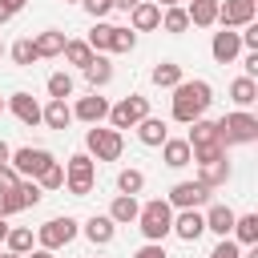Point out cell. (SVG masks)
I'll return each mask as SVG.
<instances>
[{"label": "cell", "instance_id": "46", "mask_svg": "<svg viewBox=\"0 0 258 258\" xmlns=\"http://www.w3.org/2000/svg\"><path fill=\"white\" fill-rule=\"evenodd\" d=\"M16 181H20V173H16L12 165H0V189H12Z\"/></svg>", "mask_w": 258, "mask_h": 258}, {"label": "cell", "instance_id": "22", "mask_svg": "<svg viewBox=\"0 0 258 258\" xmlns=\"http://www.w3.org/2000/svg\"><path fill=\"white\" fill-rule=\"evenodd\" d=\"M81 73H85V81H89L93 89H105V85L113 81V64H109V56H105V52H93V60H89Z\"/></svg>", "mask_w": 258, "mask_h": 258}, {"label": "cell", "instance_id": "52", "mask_svg": "<svg viewBox=\"0 0 258 258\" xmlns=\"http://www.w3.org/2000/svg\"><path fill=\"white\" fill-rule=\"evenodd\" d=\"M8 230H12V226H8V218H0V242L8 238Z\"/></svg>", "mask_w": 258, "mask_h": 258}, {"label": "cell", "instance_id": "51", "mask_svg": "<svg viewBox=\"0 0 258 258\" xmlns=\"http://www.w3.org/2000/svg\"><path fill=\"white\" fill-rule=\"evenodd\" d=\"M0 4H8V8H12V12H20V8H24V4H28V0H0Z\"/></svg>", "mask_w": 258, "mask_h": 258}, {"label": "cell", "instance_id": "47", "mask_svg": "<svg viewBox=\"0 0 258 258\" xmlns=\"http://www.w3.org/2000/svg\"><path fill=\"white\" fill-rule=\"evenodd\" d=\"M24 258H52V250H44V246H36V250H28Z\"/></svg>", "mask_w": 258, "mask_h": 258}, {"label": "cell", "instance_id": "15", "mask_svg": "<svg viewBox=\"0 0 258 258\" xmlns=\"http://www.w3.org/2000/svg\"><path fill=\"white\" fill-rule=\"evenodd\" d=\"M129 28H133V32H153V28H161V8H157L153 0H137V4L129 8Z\"/></svg>", "mask_w": 258, "mask_h": 258}, {"label": "cell", "instance_id": "16", "mask_svg": "<svg viewBox=\"0 0 258 258\" xmlns=\"http://www.w3.org/2000/svg\"><path fill=\"white\" fill-rule=\"evenodd\" d=\"M64 44H69V36H64L60 28H44V32H36V36H32V48H36V60H48V56H60V52H64Z\"/></svg>", "mask_w": 258, "mask_h": 258}, {"label": "cell", "instance_id": "5", "mask_svg": "<svg viewBox=\"0 0 258 258\" xmlns=\"http://www.w3.org/2000/svg\"><path fill=\"white\" fill-rule=\"evenodd\" d=\"M93 181H97V161L89 153H73L69 165H64V185L73 198H89L93 194Z\"/></svg>", "mask_w": 258, "mask_h": 258}, {"label": "cell", "instance_id": "19", "mask_svg": "<svg viewBox=\"0 0 258 258\" xmlns=\"http://www.w3.org/2000/svg\"><path fill=\"white\" fill-rule=\"evenodd\" d=\"M161 161H165L169 169H181V165H189V161H194V149H189V141H185V137H165V141H161Z\"/></svg>", "mask_w": 258, "mask_h": 258}, {"label": "cell", "instance_id": "27", "mask_svg": "<svg viewBox=\"0 0 258 258\" xmlns=\"http://www.w3.org/2000/svg\"><path fill=\"white\" fill-rule=\"evenodd\" d=\"M230 101H234L238 109H250V105L258 101V81H254V77H238V81L230 85Z\"/></svg>", "mask_w": 258, "mask_h": 258}, {"label": "cell", "instance_id": "57", "mask_svg": "<svg viewBox=\"0 0 258 258\" xmlns=\"http://www.w3.org/2000/svg\"><path fill=\"white\" fill-rule=\"evenodd\" d=\"M69 4H81V0H69Z\"/></svg>", "mask_w": 258, "mask_h": 258}, {"label": "cell", "instance_id": "53", "mask_svg": "<svg viewBox=\"0 0 258 258\" xmlns=\"http://www.w3.org/2000/svg\"><path fill=\"white\" fill-rule=\"evenodd\" d=\"M157 8H173V4H181V0H153Z\"/></svg>", "mask_w": 258, "mask_h": 258}, {"label": "cell", "instance_id": "34", "mask_svg": "<svg viewBox=\"0 0 258 258\" xmlns=\"http://www.w3.org/2000/svg\"><path fill=\"white\" fill-rule=\"evenodd\" d=\"M117 189L137 198V194L145 189V173H141V169H133V165H129V169H121V173H117Z\"/></svg>", "mask_w": 258, "mask_h": 258}, {"label": "cell", "instance_id": "28", "mask_svg": "<svg viewBox=\"0 0 258 258\" xmlns=\"http://www.w3.org/2000/svg\"><path fill=\"white\" fill-rule=\"evenodd\" d=\"M189 149H198V145H214L218 141V125L214 121H206V117H198V121H189ZM222 145V141H218Z\"/></svg>", "mask_w": 258, "mask_h": 258}, {"label": "cell", "instance_id": "1", "mask_svg": "<svg viewBox=\"0 0 258 258\" xmlns=\"http://www.w3.org/2000/svg\"><path fill=\"white\" fill-rule=\"evenodd\" d=\"M210 101H214L210 81H202V77H194V81H177V85H173V105H169V113H173V121L189 125V121L206 117Z\"/></svg>", "mask_w": 258, "mask_h": 258}, {"label": "cell", "instance_id": "3", "mask_svg": "<svg viewBox=\"0 0 258 258\" xmlns=\"http://www.w3.org/2000/svg\"><path fill=\"white\" fill-rule=\"evenodd\" d=\"M137 226H141L145 242H165V234H169V226H173V206H169L165 198L145 202V206L137 210Z\"/></svg>", "mask_w": 258, "mask_h": 258}, {"label": "cell", "instance_id": "29", "mask_svg": "<svg viewBox=\"0 0 258 258\" xmlns=\"http://www.w3.org/2000/svg\"><path fill=\"white\" fill-rule=\"evenodd\" d=\"M230 234H234L238 246H254V242H258V214H238Z\"/></svg>", "mask_w": 258, "mask_h": 258}, {"label": "cell", "instance_id": "6", "mask_svg": "<svg viewBox=\"0 0 258 258\" xmlns=\"http://www.w3.org/2000/svg\"><path fill=\"white\" fill-rule=\"evenodd\" d=\"M141 117H149V97H141V93H129L117 105H109V125L113 129H133Z\"/></svg>", "mask_w": 258, "mask_h": 258}, {"label": "cell", "instance_id": "23", "mask_svg": "<svg viewBox=\"0 0 258 258\" xmlns=\"http://www.w3.org/2000/svg\"><path fill=\"white\" fill-rule=\"evenodd\" d=\"M133 129H137V141H141V145H161V141L169 137L165 121H161V117H153V113H149V117H141Z\"/></svg>", "mask_w": 258, "mask_h": 258}, {"label": "cell", "instance_id": "37", "mask_svg": "<svg viewBox=\"0 0 258 258\" xmlns=\"http://www.w3.org/2000/svg\"><path fill=\"white\" fill-rule=\"evenodd\" d=\"M32 60H36V48H32V40L24 36V40H16L12 44V64H20V69H32Z\"/></svg>", "mask_w": 258, "mask_h": 258}, {"label": "cell", "instance_id": "9", "mask_svg": "<svg viewBox=\"0 0 258 258\" xmlns=\"http://www.w3.org/2000/svg\"><path fill=\"white\" fill-rule=\"evenodd\" d=\"M210 194H214V189L202 185V181H177V185L169 189L165 202H169L173 210H202V206L210 202Z\"/></svg>", "mask_w": 258, "mask_h": 258}, {"label": "cell", "instance_id": "39", "mask_svg": "<svg viewBox=\"0 0 258 258\" xmlns=\"http://www.w3.org/2000/svg\"><path fill=\"white\" fill-rule=\"evenodd\" d=\"M36 181H40V189H64V165H60V161H52Z\"/></svg>", "mask_w": 258, "mask_h": 258}, {"label": "cell", "instance_id": "33", "mask_svg": "<svg viewBox=\"0 0 258 258\" xmlns=\"http://www.w3.org/2000/svg\"><path fill=\"white\" fill-rule=\"evenodd\" d=\"M109 36H113V24H105V20H97V24L89 28V36H85V44H89L93 52H109Z\"/></svg>", "mask_w": 258, "mask_h": 258}, {"label": "cell", "instance_id": "17", "mask_svg": "<svg viewBox=\"0 0 258 258\" xmlns=\"http://www.w3.org/2000/svg\"><path fill=\"white\" fill-rule=\"evenodd\" d=\"M198 181L210 185V189L226 185V181H230V161H226V153H222V157H210V161H198Z\"/></svg>", "mask_w": 258, "mask_h": 258}, {"label": "cell", "instance_id": "25", "mask_svg": "<svg viewBox=\"0 0 258 258\" xmlns=\"http://www.w3.org/2000/svg\"><path fill=\"white\" fill-rule=\"evenodd\" d=\"M185 16L194 28H210V24H218V0H189Z\"/></svg>", "mask_w": 258, "mask_h": 258}, {"label": "cell", "instance_id": "49", "mask_svg": "<svg viewBox=\"0 0 258 258\" xmlns=\"http://www.w3.org/2000/svg\"><path fill=\"white\" fill-rule=\"evenodd\" d=\"M12 16H16V12H12L8 4H0V24H4V20H12Z\"/></svg>", "mask_w": 258, "mask_h": 258}, {"label": "cell", "instance_id": "40", "mask_svg": "<svg viewBox=\"0 0 258 258\" xmlns=\"http://www.w3.org/2000/svg\"><path fill=\"white\" fill-rule=\"evenodd\" d=\"M210 258H242V246L234 242V238H222L218 246H214V254Z\"/></svg>", "mask_w": 258, "mask_h": 258}, {"label": "cell", "instance_id": "54", "mask_svg": "<svg viewBox=\"0 0 258 258\" xmlns=\"http://www.w3.org/2000/svg\"><path fill=\"white\" fill-rule=\"evenodd\" d=\"M0 258H24V254H12V250H8V254H0Z\"/></svg>", "mask_w": 258, "mask_h": 258}, {"label": "cell", "instance_id": "18", "mask_svg": "<svg viewBox=\"0 0 258 258\" xmlns=\"http://www.w3.org/2000/svg\"><path fill=\"white\" fill-rule=\"evenodd\" d=\"M40 125H48V129H69V125H73V105L60 101V97H48V105L40 109Z\"/></svg>", "mask_w": 258, "mask_h": 258}, {"label": "cell", "instance_id": "30", "mask_svg": "<svg viewBox=\"0 0 258 258\" xmlns=\"http://www.w3.org/2000/svg\"><path fill=\"white\" fill-rule=\"evenodd\" d=\"M149 81H153L157 89H173V85H177V81H185V77H181V64H173V60H161V64H153Z\"/></svg>", "mask_w": 258, "mask_h": 258}, {"label": "cell", "instance_id": "38", "mask_svg": "<svg viewBox=\"0 0 258 258\" xmlns=\"http://www.w3.org/2000/svg\"><path fill=\"white\" fill-rule=\"evenodd\" d=\"M48 97L69 101V97H73V77H69V73H52V77H48Z\"/></svg>", "mask_w": 258, "mask_h": 258}, {"label": "cell", "instance_id": "31", "mask_svg": "<svg viewBox=\"0 0 258 258\" xmlns=\"http://www.w3.org/2000/svg\"><path fill=\"white\" fill-rule=\"evenodd\" d=\"M161 28H165V32H173V36H181V32L189 28V16H185V8H181V4H173V8H161Z\"/></svg>", "mask_w": 258, "mask_h": 258}, {"label": "cell", "instance_id": "13", "mask_svg": "<svg viewBox=\"0 0 258 258\" xmlns=\"http://www.w3.org/2000/svg\"><path fill=\"white\" fill-rule=\"evenodd\" d=\"M4 105L12 109V117H16L20 125H28V129H36V125H40V101H36L32 93H12Z\"/></svg>", "mask_w": 258, "mask_h": 258}, {"label": "cell", "instance_id": "20", "mask_svg": "<svg viewBox=\"0 0 258 258\" xmlns=\"http://www.w3.org/2000/svg\"><path fill=\"white\" fill-rule=\"evenodd\" d=\"M85 238H89L93 246H109V242L117 238V222H113L109 214H93V218L85 222Z\"/></svg>", "mask_w": 258, "mask_h": 258}, {"label": "cell", "instance_id": "2", "mask_svg": "<svg viewBox=\"0 0 258 258\" xmlns=\"http://www.w3.org/2000/svg\"><path fill=\"white\" fill-rule=\"evenodd\" d=\"M214 125H218V141H222V149L258 141V117H254L250 109H234V113H226V117L214 121Z\"/></svg>", "mask_w": 258, "mask_h": 258}, {"label": "cell", "instance_id": "50", "mask_svg": "<svg viewBox=\"0 0 258 258\" xmlns=\"http://www.w3.org/2000/svg\"><path fill=\"white\" fill-rule=\"evenodd\" d=\"M133 4H137V0H113V8H121V12H129Z\"/></svg>", "mask_w": 258, "mask_h": 258}, {"label": "cell", "instance_id": "12", "mask_svg": "<svg viewBox=\"0 0 258 258\" xmlns=\"http://www.w3.org/2000/svg\"><path fill=\"white\" fill-rule=\"evenodd\" d=\"M238 52H242V40H238V32H234V28L214 32V40H210V56H214L218 64H234V60H238Z\"/></svg>", "mask_w": 258, "mask_h": 258}, {"label": "cell", "instance_id": "55", "mask_svg": "<svg viewBox=\"0 0 258 258\" xmlns=\"http://www.w3.org/2000/svg\"><path fill=\"white\" fill-rule=\"evenodd\" d=\"M0 113H4V97H0Z\"/></svg>", "mask_w": 258, "mask_h": 258}, {"label": "cell", "instance_id": "4", "mask_svg": "<svg viewBox=\"0 0 258 258\" xmlns=\"http://www.w3.org/2000/svg\"><path fill=\"white\" fill-rule=\"evenodd\" d=\"M85 153L93 157V161H117L121 153H125V137H121V129H101V125H93L89 133H85Z\"/></svg>", "mask_w": 258, "mask_h": 258}, {"label": "cell", "instance_id": "26", "mask_svg": "<svg viewBox=\"0 0 258 258\" xmlns=\"http://www.w3.org/2000/svg\"><path fill=\"white\" fill-rule=\"evenodd\" d=\"M12 198H16V206H20V210H32V206H40L44 189H40V181H32V177H20V181L12 185Z\"/></svg>", "mask_w": 258, "mask_h": 258}, {"label": "cell", "instance_id": "44", "mask_svg": "<svg viewBox=\"0 0 258 258\" xmlns=\"http://www.w3.org/2000/svg\"><path fill=\"white\" fill-rule=\"evenodd\" d=\"M222 153H226V149H222L218 141H214V145H198V149H194V161H210V157H222Z\"/></svg>", "mask_w": 258, "mask_h": 258}, {"label": "cell", "instance_id": "42", "mask_svg": "<svg viewBox=\"0 0 258 258\" xmlns=\"http://www.w3.org/2000/svg\"><path fill=\"white\" fill-rule=\"evenodd\" d=\"M12 214H20V206H16L12 189H0V218H12Z\"/></svg>", "mask_w": 258, "mask_h": 258}, {"label": "cell", "instance_id": "8", "mask_svg": "<svg viewBox=\"0 0 258 258\" xmlns=\"http://www.w3.org/2000/svg\"><path fill=\"white\" fill-rule=\"evenodd\" d=\"M8 165H12L20 177H32V181H36V177L52 165V153H48V149H32V145H24V149H12Z\"/></svg>", "mask_w": 258, "mask_h": 258}, {"label": "cell", "instance_id": "56", "mask_svg": "<svg viewBox=\"0 0 258 258\" xmlns=\"http://www.w3.org/2000/svg\"><path fill=\"white\" fill-rule=\"evenodd\" d=\"M0 56H4V44H0Z\"/></svg>", "mask_w": 258, "mask_h": 258}, {"label": "cell", "instance_id": "14", "mask_svg": "<svg viewBox=\"0 0 258 258\" xmlns=\"http://www.w3.org/2000/svg\"><path fill=\"white\" fill-rule=\"evenodd\" d=\"M73 117H77V121H85V125H101V121L109 117V101L93 89L89 97H81V101L73 105Z\"/></svg>", "mask_w": 258, "mask_h": 258}, {"label": "cell", "instance_id": "32", "mask_svg": "<svg viewBox=\"0 0 258 258\" xmlns=\"http://www.w3.org/2000/svg\"><path fill=\"white\" fill-rule=\"evenodd\" d=\"M137 44V32L129 24H113V36H109V52H133Z\"/></svg>", "mask_w": 258, "mask_h": 258}, {"label": "cell", "instance_id": "36", "mask_svg": "<svg viewBox=\"0 0 258 258\" xmlns=\"http://www.w3.org/2000/svg\"><path fill=\"white\" fill-rule=\"evenodd\" d=\"M4 242H8L12 254H28V250H32V230H28V226H12Z\"/></svg>", "mask_w": 258, "mask_h": 258}, {"label": "cell", "instance_id": "41", "mask_svg": "<svg viewBox=\"0 0 258 258\" xmlns=\"http://www.w3.org/2000/svg\"><path fill=\"white\" fill-rule=\"evenodd\" d=\"M81 4H85V12H89L93 20H101V16L113 12V0H81Z\"/></svg>", "mask_w": 258, "mask_h": 258}, {"label": "cell", "instance_id": "43", "mask_svg": "<svg viewBox=\"0 0 258 258\" xmlns=\"http://www.w3.org/2000/svg\"><path fill=\"white\" fill-rule=\"evenodd\" d=\"M242 69H246L242 77H254V81H258V48H246V56H242Z\"/></svg>", "mask_w": 258, "mask_h": 258}, {"label": "cell", "instance_id": "11", "mask_svg": "<svg viewBox=\"0 0 258 258\" xmlns=\"http://www.w3.org/2000/svg\"><path fill=\"white\" fill-rule=\"evenodd\" d=\"M169 234H177L181 242H198V238L206 234V218H202V210H177Z\"/></svg>", "mask_w": 258, "mask_h": 258}, {"label": "cell", "instance_id": "7", "mask_svg": "<svg viewBox=\"0 0 258 258\" xmlns=\"http://www.w3.org/2000/svg\"><path fill=\"white\" fill-rule=\"evenodd\" d=\"M77 238V218H69V214H60V218H48L40 230H36V242L44 246V250H60V246H69Z\"/></svg>", "mask_w": 258, "mask_h": 258}, {"label": "cell", "instance_id": "21", "mask_svg": "<svg viewBox=\"0 0 258 258\" xmlns=\"http://www.w3.org/2000/svg\"><path fill=\"white\" fill-rule=\"evenodd\" d=\"M202 218H206V230H214L218 238H230V230H234V218H238V214H234L230 206H222V202H218V206H210Z\"/></svg>", "mask_w": 258, "mask_h": 258}, {"label": "cell", "instance_id": "24", "mask_svg": "<svg viewBox=\"0 0 258 258\" xmlns=\"http://www.w3.org/2000/svg\"><path fill=\"white\" fill-rule=\"evenodd\" d=\"M137 210H141V202H137L133 194H117L113 206H109V218H113L117 226H129V222H137Z\"/></svg>", "mask_w": 258, "mask_h": 258}, {"label": "cell", "instance_id": "35", "mask_svg": "<svg viewBox=\"0 0 258 258\" xmlns=\"http://www.w3.org/2000/svg\"><path fill=\"white\" fill-rule=\"evenodd\" d=\"M60 56H64V60H69V64H77V69H85V64H89V60H93V48H89V44H85V40H69V44H64V52H60Z\"/></svg>", "mask_w": 258, "mask_h": 258}, {"label": "cell", "instance_id": "45", "mask_svg": "<svg viewBox=\"0 0 258 258\" xmlns=\"http://www.w3.org/2000/svg\"><path fill=\"white\" fill-rule=\"evenodd\" d=\"M133 258H169V254H165V246H161V242H145Z\"/></svg>", "mask_w": 258, "mask_h": 258}, {"label": "cell", "instance_id": "10", "mask_svg": "<svg viewBox=\"0 0 258 258\" xmlns=\"http://www.w3.org/2000/svg\"><path fill=\"white\" fill-rule=\"evenodd\" d=\"M258 16V0H218V24L222 28H242Z\"/></svg>", "mask_w": 258, "mask_h": 258}, {"label": "cell", "instance_id": "48", "mask_svg": "<svg viewBox=\"0 0 258 258\" xmlns=\"http://www.w3.org/2000/svg\"><path fill=\"white\" fill-rule=\"evenodd\" d=\"M8 157H12V149H8V141H0V165H8Z\"/></svg>", "mask_w": 258, "mask_h": 258}]
</instances>
